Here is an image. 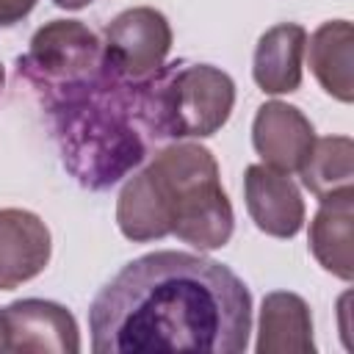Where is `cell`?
Returning a JSON list of instances; mask_svg holds the SVG:
<instances>
[{
    "label": "cell",
    "mask_w": 354,
    "mask_h": 354,
    "mask_svg": "<svg viewBox=\"0 0 354 354\" xmlns=\"http://www.w3.org/2000/svg\"><path fill=\"white\" fill-rule=\"evenodd\" d=\"M3 86H6V69H3V64H0V91H3Z\"/></svg>",
    "instance_id": "19"
},
{
    "label": "cell",
    "mask_w": 354,
    "mask_h": 354,
    "mask_svg": "<svg viewBox=\"0 0 354 354\" xmlns=\"http://www.w3.org/2000/svg\"><path fill=\"white\" fill-rule=\"evenodd\" d=\"M116 227L133 243L174 235L199 252L227 246L235 213L213 152L196 141L163 147L147 169L122 185Z\"/></svg>",
    "instance_id": "2"
},
{
    "label": "cell",
    "mask_w": 354,
    "mask_h": 354,
    "mask_svg": "<svg viewBox=\"0 0 354 354\" xmlns=\"http://www.w3.org/2000/svg\"><path fill=\"white\" fill-rule=\"evenodd\" d=\"M235 108L232 77L213 64L171 61L141 80V113L152 141L210 138Z\"/></svg>",
    "instance_id": "4"
},
{
    "label": "cell",
    "mask_w": 354,
    "mask_h": 354,
    "mask_svg": "<svg viewBox=\"0 0 354 354\" xmlns=\"http://www.w3.org/2000/svg\"><path fill=\"white\" fill-rule=\"evenodd\" d=\"M301 185L321 202L343 191H354V141L348 136L315 138L310 158L299 169Z\"/></svg>",
    "instance_id": "15"
},
{
    "label": "cell",
    "mask_w": 354,
    "mask_h": 354,
    "mask_svg": "<svg viewBox=\"0 0 354 354\" xmlns=\"http://www.w3.org/2000/svg\"><path fill=\"white\" fill-rule=\"evenodd\" d=\"M354 191L335 194L321 199L307 232V243L313 257L332 277L351 282L354 279Z\"/></svg>",
    "instance_id": "13"
},
{
    "label": "cell",
    "mask_w": 354,
    "mask_h": 354,
    "mask_svg": "<svg viewBox=\"0 0 354 354\" xmlns=\"http://www.w3.org/2000/svg\"><path fill=\"white\" fill-rule=\"evenodd\" d=\"M0 351H8V329H6L3 310H0Z\"/></svg>",
    "instance_id": "18"
},
{
    "label": "cell",
    "mask_w": 354,
    "mask_h": 354,
    "mask_svg": "<svg viewBox=\"0 0 354 354\" xmlns=\"http://www.w3.org/2000/svg\"><path fill=\"white\" fill-rule=\"evenodd\" d=\"M8 329V351L77 354L80 329L75 315L50 299H17L3 307Z\"/></svg>",
    "instance_id": "7"
},
{
    "label": "cell",
    "mask_w": 354,
    "mask_h": 354,
    "mask_svg": "<svg viewBox=\"0 0 354 354\" xmlns=\"http://www.w3.org/2000/svg\"><path fill=\"white\" fill-rule=\"evenodd\" d=\"M53 254V235L41 216L22 207H0V290L36 279Z\"/></svg>",
    "instance_id": "10"
},
{
    "label": "cell",
    "mask_w": 354,
    "mask_h": 354,
    "mask_svg": "<svg viewBox=\"0 0 354 354\" xmlns=\"http://www.w3.org/2000/svg\"><path fill=\"white\" fill-rule=\"evenodd\" d=\"M58 8H64V11H80V8H86V6H91L94 0H53Z\"/></svg>",
    "instance_id": "17"
},
{
    "label": "cell",
    "mask_w": 354,
    "mask_h": 354,
    "mask_svg": "<svg viewBox=\"0 0 354 354\" xmlns=\"http://www.w3.org/2000/svg\"><path fill=\"white\" fill-rule=\"evenodd\" d=\"M307 30L299 22H279L268 28L254 47L252 77L263 94H293L301 86Z\"/></svg>",
    "instance_id": "11"
},
{
    "label": "cell",
    "mask_w": 354,
    "mask_h": 354,
    "mask_svg": "<svg viewBox=\"0 0 354 354\" xmlns=\"http://www.w3.org/2000/svg\"><path fill=\"white\" fill-rule=\"evenodd\" d=\"M243 202L254 227L271 238H296L304 227V199L290 174L266 163L243 171Z\"/></svg>",
    "instance_id": "8"
},
{
    "label": "cell",
    "mask_w": 354,
    "mask_h": 354,
    "mask_svg": "<svg viewBox=\"0 0 354 354\" xmlns=\"http://www.w3.org/2000/svg\"><path fill=\"white\" fill-rule=\"evenodd\" d=\"M64 169L88 191H105L127 177L152 141L141 113V83H124L105 69L91 83L44 102Z\"/></svg>",
    "instance_id": "3"
},
{
    "label": "cell",
    "mask_w": 354,
    "mask_h": 354,
    "mask_svg": "<svg viewBox=\"0 0 354 354\" xmlns=\"http://www.w3.org/2000/svg\"><path fill=\"white\" fill-rule=\"evenodd\" d=\"M313 144L315 127L296 105L268 100L257 108L252 122V147L266 166L285 174H299Z\"/></svg>",
    "instance_id": "9"
},
{
    "label": "cell",
    "mask_w": 354,
    "mask_h": 354,
    "mask_svg": "<svg viewBox=\"0 0 354 354\" xmlns=\"http://www.w3.org/2000/svg\"><path fill=\"white\" fill-rule=\"evenodd\" d=\"M307 61L318 86L337 102H354V28L348 19H326L307 39Z\"/></svg>",
    "instance_id": "14"
},
{
    "label": "cell",
    "mask_w": 354,
    "mask_h": 354,
    "mask_svg": "<svg viewBox=\"0 0 354 354\" xmlns=\"http://www.w3.org/2000/svg\"><path fill=\"white\" fill-rule=\"evenodd\" d=\"M257 354H313V313L310 304L290 290L263 296L257 318Z\"/></svg>",
    "instance_id": "12"
},
{
    "label": "cell",
    "mask_w": 354,
    "mask_h": 354,
    "mask_svg": "<svg viewBox=\"0 0 354 354\" xmlns=\"http://www.w3.org/2000/svg\"><path fill=\"white\" fill-rule=\"evenodd\" d=\"M39 0H0V28H11L17 22H22Z\"/></svg>",
    "instance_id": "16"
},
{
    "label": "cell",
    "mask_w": 354,
    "mask_h": 354,
    "mask_svg": "<svg viewBox=\"0 0 354 354\" xmlns=\"http://www.w3.org/2000/svg\"><path fill=\"white\" fill-rule=\"evenodd\" d=\"M171 25L152 6H133L116 14L102 36V69L124 83L152 77L171 53Z\"/></svg>",
    "instance_id": "6"
},
{
    "label": "cell",
    "mask_w": 354,
    "mask_h": 354,
    "mask_svg": "<svg viewBox=\"0 0 354 354\" xmlns=\"http://www.w3.org/2000/svg\"><path fill=\"white\" fill-rule=\"evenodd\" d=\"M94 354H241L252 293L218 260L160 249L130 260L88 307Z\"/></svg>",
    "instance_id": "1"
},
{
    "label": "cell",
    "mask_w": 354,
    "mask_h": 354,
    "mask_svg": "<svg viewBox=\"0 0 354 354\" xmlns=\"http://www.w3.org/2000/svg\"><path fill=\"white\" fill-rule=\"evenodd\" d=\"M19 77L39 94L41 105L91 83L102 72V41L80 19H50L17 58Z\"/></svg>",
    "instance_id": "5"
}]
</instances>
